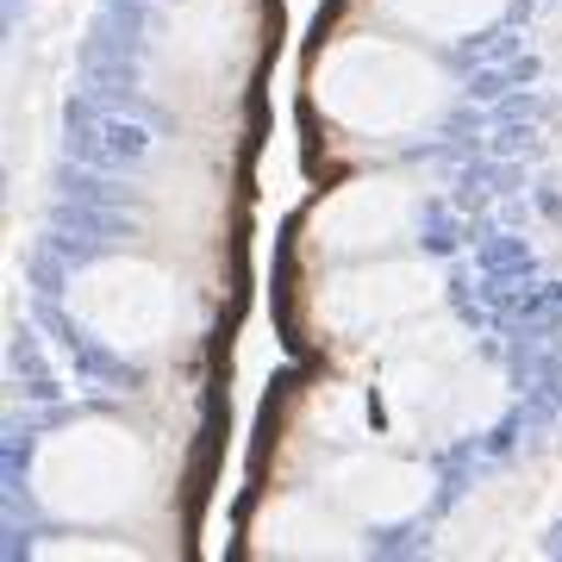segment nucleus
<instances>
[{
    "label": "nucleus",
    "mask_w": 562,
    "mask_h": 562,
    "mask_svg": "<svg viewBox=\"0 0 562 562\" xmlns=\"http://www.w3.org/2000/svg\"><path fill=\"white\" fill-rule=\"evenodd\" d=\"M331 501L344 513H357L362 525H401L406 513H419L425 494H431V475L419 462H401V457H375V450H357V457L331 462Z\"/></svg>",
    "instance_id": "obj_5"
},
{
    "label": "nucleus",
    "mask_w": 562,
    "mask_h": 562,
    "mask_svg": "<svg viewBox=\"0 0 562 562\" xmlns=\"http://www.w3.org/2000/svg\"><path fill=\"white\" fill-rule=\"evenodd\" d=\"M313 106L369 144H401L450 106V76L401 38H338L313 69Z\"/></svg>",
    "instance_id": "obj_1"
},
{
    "label": "nucleus",
    "mask_w": 562,
    "mask_h": 562,
    "mask_svg": "<svg viewBox=\"0 0 562 562\" xmlns=\"http://www.w3.org/2000/svg\"><path fill=\"white\" fill-rule=\"evenodd\" d=\"M413 213H419V201H413L406 181L394 176L350 181L313 213V244L325 257H375V250H387L413 232Z\"/></svg>",
    "instance_id": "obj_4"
},
{
    "label": "nucleus",
    "mask_w": 562,
    "mask_h": 562,
    "mask_svg": "<svg viewBox=\"0 0 562 562\" xmlns=\"http://www.w3.org/2000/svg\"><path fill=\"white\" fill-rule=\"evenodd\" d=\"M438 301V276L425 262H375V269H357V276H338L331 294H325V313L338 325H394L413 319L419 306Z\"/></svg>",
    "instance_id": "obj_6"
},
{
    "label": "nucleus",
    "mask_w": 562,
    "mask_h": 562,
    "mask_svg": "<svg viewBox=\"0 0 562 562\" xmlns=\"http://www.w3.org/2000/svg\"><path fill=\"white\" fill-rule=\"evenodd\" d=\"M157 482V457L138 431L113 419H76L50 431L32 457V487L50 519L69 525H113L138 513Z\"/></svg>",
    "instance_id": "obj_2"
},
{
    "label": "nucleus",
    "mask_w": 562,
    "mask_h": 562,
    "mask_svg": "<svg viewBox=\"0 0 562 562\" xmlns=\"http://www.w3.org/2000/svg\"><path fill=\"white\" fill-rule=\"evenodd\" d=\"M69 313L94 344H106L113 357H150L176 338L181 325V288L169 269L138 257H106L94 269H81L69 288Z\"/></svg>",
    "instance_id": "obj_3"
},
{
    "label": "nucleus",
    "mask_w": 562,
    "mask_h": 562,
    "mask_svg": "<svg viewBox=\"0 0 562 562\" xmlns=\"http://www.w3.org/2000/svg\"><path fill=\"white\" fill-rule=\"evenodd\" d=\"M382 7L387 20L419 32V38H469L501 13L506 0H382Z\"/></svg>",
    "instance_id": "obj_7"
}]
</instances>
